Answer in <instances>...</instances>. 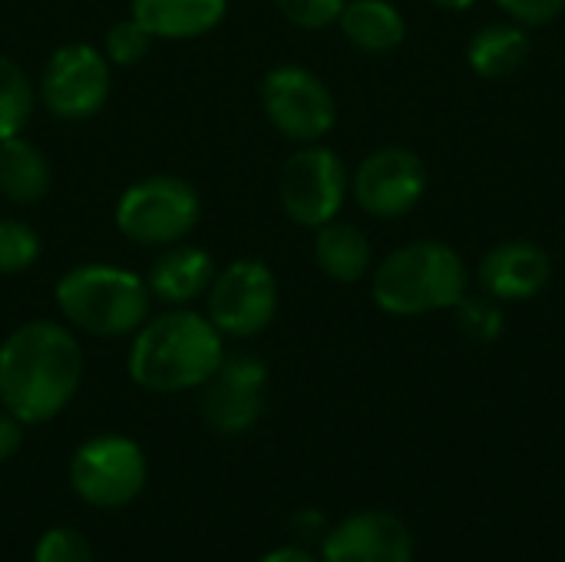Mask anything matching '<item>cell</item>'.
Here are the masks:
<instances>
[{"instance_id":"3","label":"cell","mask_w":565,"mask_h":562,"mask_svg":"<svg viewBox=\"0 0 565 562\" xmlns=\"http://www.w3.org/2000/svg\"><path fill=\"white\" fill-rule=\"evenodd\" d=\"M470 291V268L463 255L437 238H417L371 268V298L384 315L420 318L434 311H454Z\"/></svg>"},{"instance_id":"25","label":"cell","mask_w":565,"mask_h":562,"mask_svg":"<svg viewBox=\"0 0 565 562\" xmlns=\"http://www.w3.org/2000/svg\"><path fill=\"white\" fill-rule=\"evenodd\" d=\"M271 3L288 23H295L301 30H324V26L338 23L348 0H271Z\"/></svg>"},{"instance_id":"12","label":"cell","mask_w":565,"mask_h":562,"mask_svg":"<svg viewBox=\"0 0 565 562\" xmlns=\"http://www.w3.org/2000/svg\"><path fill=\"white\" fill-rule=\"evenodd\" d=\"M268 368L255 354H225L218 371L202 384V417L222 434H242L265 411Z\"/></svg>"},{"instance_id":"20","label":"cell","mask_w":565,"mask_h":562,"mask_svg":"<svg viewBox=\"0 0 565 562\" xmlns=\"http://www.w3.org/2000/svg\"><path fill=\"white\" fill-rule=\"evenodd\" d=\"M50 192V162L23 136L0 139V195L13 205H33Z\"/></svg>"},{"instance_id":"16","label":"cell","mask_w":565,"mask_h":562,"mask_svg":"<svg viewBox=\"0 0 565 562\" xmlns=\"http://www.w3.org/2000/svg\"><path fill=\"white\" fill-rule=\"evenodd\" d=\"M228 0H129V13L156 40H195L225 20Z\"/></svg>"},{"instance_id":"7","label":"cell","mask_w":565,"mask_h":562,"mask_svg":"<svg viewBox=\"0 0 565 562\" xmlns=\"http://www.w3.org/2000/svg\"><path fill=\"white\" fill-rule=\"evenodd\" d=\"M262 109L268 123L291 142H321L338 123L331 86L301 63H278L262 79Z\"/></svg>"},{"instance_id":"2","label":"cell","mask_w":565,"mask_h":562,"mask_svg":"<svg viewBox=\"0 0 565 562\" xmlns=\"http://www.w3.org/2000/svg\"><path fill=\"white\" fill-rule=\"evenodd\" d=\"M225 344L209 315L169 308L146 318L129 348V378L152 394L202 388L222 364Z\"/></svg>"},{"instance_id":"28","label":"cell","mask_w":565,"mask_h":562,"mask_svg":"<svg viewBox=\"0 0 565 562\" xmlns=\"http://www.w3.org/2000/svg\"><path fill=\"white\" fill-rule=\"evenodd\" d=\"M23 444V424L0 404V464L10 460Z\"/></svg>"},{"instance_id":"4","label":"cell","mask_w":565,"mask_h":562,"mask_svg":"<svg viewBox=\"0 0 565 562\" xmlns=\"http://www.w3.org/2000/svg\"><path fill=\"white\" fill-rule=\"evenodd\" d=\"M53 298L70 328L93 338L136 335L152 308V291L146 278L109 262H89L63 272Z\"/></svg>"},{"instance_id":"8","label":"cell","mask_w":565,"mask_h":562,"mask_svg":"<svg viewBox=\"0 0 565 562\" xmlns=\"http://www.w3.org/2000/svg\"><path fill=\"white\" fill-rule=\"evenodd\" d=\"M205 315L222 338H258L278 315V278L262 258H235L215 272Z\"/></svg>"},{"instance_id":"18","label":"cell","mask_w":565,"mask_h":562,"mask_svg":"<svg viewBox=\"0 0 565 562\" xmlns=\"http://www.w3.org/2000/svg\"><path fill=\"white\" fill-rule=\"evenodd\" d=\"M315 265L338 285H354L367 278L374 268V248L367 232L341 219L315 229Z\"/></svg>"},{"instance_id":"9","label":"cell","mask_w":565,"mask_h":562,"mask_svg":"<svg viewBox=\"0 0 565 562\" xmlns=\"http://www.w3.org/2000/svg\"><path fill=\"white\" fill-rule=\"evenodd\" d=\"M149 477L146 454L136 441L122 434H99L86 441L70 460L73 494L99 510H116L132 503Z\"/></svg>"},{"instance_id":"30","label":"cell","mask_w":565,"mask_h":562,"mask_svg":"<svg viewBox=\"0 0 565 562\" xmlns=\"http://www.w3.org/2000/svg\"><path fill=\"white\" fill-rule=\"evenodd\" d=\"M430 3L440 7V10H450V13H463V10L477 7V0H430Z\"/></svg>"},{"instance_id":"23","label":"cell","mask_w":565,"mask_h":562,"mask_svg":"<svg viewBox=\"0 0 565 562\" xmlns=\"http://www.w3.org/2000/svg\"><path fill=\"white\" fill-rule=\"evenodd\" d=\"M40 258V235L20 219H0V275H20Z\"/></svg>"},{"instance_id":"22","label":"cell","mask_w":565,"mask_h":562,"mask_svg":"<svg viewBox=\"0 0 565 562\" xmlns=\"http://www.w3.org/2000/svg\"><path fill=\"white\" fill-rule=\"evenodd\" d=\"M454 321L457 328L477 341V344H493L503 338V328H507V315H503V305L490 295H463L457 305H454Z\"/></svg>"},{"instance_id":"26","label":"cell","mask_w":565,"mask_h":562,"mask_svg":"<svg viewBox=\"0 0 565 562\" xmlns=\"http://www.w3.org/2000/svg\"><path fill=\"white\" fill-rule=\"evenodd\" d=\"M36 562H93V550H89V540L79 533V530H70V527H56L50 533L40 537L36 543Z\"/></svg>"},{"instance_id":"14","label":"cell","mask_w":565,"mask_h":562,"mask_svg":"<svg viewBox=\"0 0 565 562\" xmlns=\"http://www.w3.org/2000/svg\"><path fill=\"white\" fill-rule=\"evenodd\" d=\"M553 278V258L543 245L530 238H507L497 242L477 262V285L483 295L497 298L500 305L533 301L546 291Z\"/></svg>"},{"instance_id":"19","label":"cell","mask_w":565,"mask_h":562,"mask_svg":"<svg viewBox=\"0 0 565 562\" xmlns=\"http://www.w3.org/2000/svg\"><path fill=\"white\" fill-rule=\"evenodd\" d=\"M338 26L361 53H391L407 40V20L391 0H348Z\"/></svg>"},{"instance_id":"17","label":"cell","mask_w":565,"mask_h":562,"mask_svg":"<svg viewBox=\"0 0 565 562\" xmlns=\"http://www.w3.org/2000/svg\"><path fill=\"white\" fill-rule=\"evenodd\" d=\"M530 53H533L530 26H523L516 20H497V23H483L470 36L467 66L480 79H507L526 66Z\"/></svg>"},{"instance_id":"1","label":"cell","mask_w":565,"mask_h":562,"mask_svg":"<svg viewBox=\"0 0 565 562\" xmlns=\"http://www.w3.org/2000/svg\"><path fill=\"white\" fill-rule=\"evenodd\" d=\"M83 381V351L73 328L36 318L0 344V404L20 424L53 421Z\"/></svg>"},{"instance_id":"6","label":"cell","mask_w":565,"mask_h":562,"mask_svg":"<svg viewBox=\"0 0 565 562\" xmlns=\"http://www.w3.org/2000/svg\"><path fill=\"white\" fill-rule=\"evenodd\" d=\"M348 166L324 142L298 146L278 172V202L301 229H321L334 222L348 202Z\"/></svg>"},{"instance_id":"29","label":"cell","mask_w":565,"mask_h":562,"mask_svg":"<svg viewBox=\"0 0 565 562\" xmlns=\"http://www.w3.org/2000/svg\"><path fill=\"white\" fill-rule=\"evenodd\" d=\"M258 562H318L308 550H301V547H281V550H271L265 560Z\"/></svg>"},{"instance_id":"10","label":"cell","mask_w":565,"mask_h":562,"mask_svg":"<svg viewBox=\"0 0 565 562\" xmlns=\"http://www.w3.org/2000/svg\"><path fill=\"white\" fill-rule=\"evenodd\" d=\"M109 60L93 43H63L50 53L40 76L43 106L66 123H79L96 116L113 86Z\"/></svg>"},{"instance_id":"21","label":"cell","mask_w":565,"mask_h":562,"mask_svg":"<svg viewBox=\"0 0 565 562\" xmlns=\"http://www.w3.org/2000/svg\"><path fill=\"white\" fill-rule=\"evenodd\" d=\"M33 83L26 70L0 53V139L20 136L33 113Z\"/></svg>"},{"instance_id":"5","label":"cell","mask_w":565,"mask_h":562,"mask_svg":"<svg viewBox=\"0 0 565 562\" xmlns=\"http://www.w3.org/2000/svg\"><path fill=\"white\" fill-rule=\"evenodd\" d=\"M202 215V199L179 176H146L122 189L116 202V229L146 248L182 242Z\"/></svg>"},{"instance_id":"24","label":"cell","mask_w":565,"mask_h":562,"mask_svg":"<svg viewBox=\"0 0 565 562\" xmlns=\"http://www.w3.org/2000/svg\"><path fill=\"white\" fill-rule=\"evenodd\" d=\"M152 40H156V36L129 13L126 20H116V23L106 30V46H103V53H106V60L116 63V66H136V63L146 60Z\"/></svg>"},{"instance_id":"13","label":"cell","mask_w":565,"mask_h":562,"mask_svg":"<svg viewBox=\"0 0 565 562\" xmlns=\"http://www.w3.org/2000/svg\"><path fill=\"white\" fill-rule=\"evenodd\" d=\"M321 562H414V533L391 510H361L324 537Z\"/></svg>"},{"instance_id":"11","label":"cell","mask_w":565,"mask_h":562,"mask_svg":"<svg viewBox=\"0 0 565 562\" xmlns=\"http://www.w3.org/2000/svg\"><path fill=\"white\" fill-rule=\"evenodd\" d=\"M427 182V162L414 149L381 146L358 162L351 176V195L364 215L401 219L420 205Z\"/></svg>"},{"instance_id":"15","label":"cell","mask_w":565,"mask_h":562,"mask_svg":"<svg viewBox=\"0 0 565 562\" xmlns=\"http://www.w3.org/2000/svg\"><path fill=\"white\" fill-rule=\"evenodd\" d=\"M215 272H218L215 268V258L202 245L172 242L149 265L146 285H149L152 298H159L162 305H169V308H189L195 298H205Z\"/></svg>"},{"instance_id":"27","label":"cell","mask_w":565,"mask_h":562,"mask_svg":"<svg viewBox=\"0 0 565 562\" xmlns=\"http://www.w3.org/2000/svg\"><path fill=\"white\" fill-rule=\"evenodd\" d=\"M493 3L523 26H546L565 13V0H493Z\"/></svg>"}]
</instances>
